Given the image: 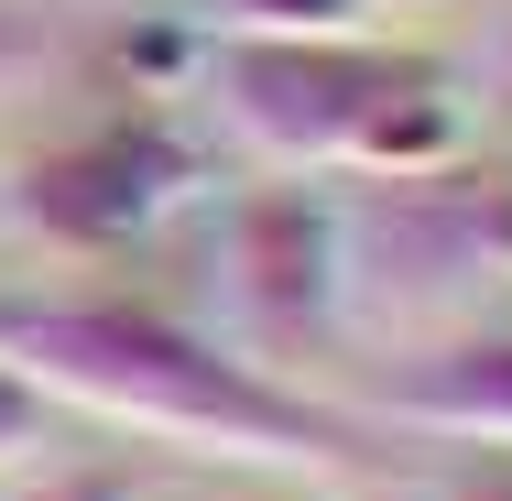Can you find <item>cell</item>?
I'll return each mask as SVG.
<instances>
[{"label": "cell", "mask_w": 512, "mask_h": 501, "mask_svg": "<svg viewBox=\"0 0 512 501\" xmlns=\"http://www.w3.org/2000/svg\"><path fill=\"white\" fill-rule=\"evenodd\" d=\"M0 360L55 414H99L120 436L186 447L218 469L349 480V469L382 458L360 414L295 393L284 371L240 360L229 338H207L164 305H131V295H0Z\"/></svg>", "instance_id": "cell-1"}, {"label": "cell", "mask_w": 512, "mask_h": 501, "mask_svg": "<svg viewBox=\"0 0 512 501\" xmlns=\"http://www.w3.org/2000/svg\"><path fill=\"white\" fill-rule=\"evenodd\" d=\"M404 77V44H360V33H207V66L197 88L218 99L229 142L284 164V175H338L360 109Z\"/></svg>", "instance_id": "cell-2"}, {"label": "cell", "mask_w": 512, "mask_h": 501, "mask_svg": "<svg viewBox=\"0 0 512 501\" xmlns=\"http://www.w3.org/2000/svg\"><path fill=\"white\" fill-rule=\"evenodd\" d=\"M197 186H207V142L175 109L131 99V109H109L99 131H77V142H44V153L11 175L0 218H22V229L55 240V251H131V240H153Z\"/></svg>", "instance_id": "cell-3"}, {"label": "cell", "mask_w": 512, "mask_h": 501, "mask_svg": "<svg viewBox=\"0 0 512 501\" xmlns=\"http://www.w3.org/2000/svg\"><path fill=\"white\" fill-rule=\"evenodd\" d=\"M218 284H229V349L240 360H306L349 327V207L273 175L251 197H229L218 218Z\"/></svg>", "instance_id": "cell-4"}, {"label": "cell", "mask_w": 512, "mask_h": 501, "mask_svg": "<svg viewBox=\"0 0 512 501\" xmlns=\"http://www.w3.org/2000/svg\"><path fill=\"white\" fill-rule=\"evenodd\" d=\"M382 425L447 447H512V338H436L382 382Z\"/></svg>", "instance_id": "cell-5"}, {"label": "cell", "mask_w": 512, "mask_h": 501, "mask_svg": "<svg viewBox=\"0 0 512 501\" xmlns=\"http://www.w3.org/2000/svg\"><path fill=\"white\" fill-rule=\"evenodd\" d=\"M458 164H469V99H458V77H447L436 55H404V77L360 109V131H349L338 175L436 186V175H458Z\"/></svg>", "instance_id": "cell-6"}, {"label": "cell", "mask_w": 512, "mask_h": 501, "mask_svg": "<svg viewBox=\"0 0 512 501\" xmlns=\"http://www.w3.org/2000/svg\"><path fill=\"white\" fill-rule=\"evenodd\" d=\"M207 66V22H164V11H142V22H120L109 33V77H131V99L142 109H175L197 88Z\"/></svg>", "instance_id": "cell-7"}, {"label": "cell", "mask_w": 512, "mask_h": 501, "mask_svg": "<svg viewBox=\"0 0 512 501\" xmlns=\"http://www.w3.org/2000/svg\"><path fill=\"white\" fill-rule=\"evenodd\" d=\"M207 33H360V0H207Z\"/></svg>", "instance_id": "cell-8"}, {"label": "cell", "mask_w": 512, "mask_h": 501, "mask_svg": "<svg viewBox=\"0 0 512 501\" xmlns=\"http://www.w3.org/2000/svg\"><path fill=\"white\" fill-rule=\"evenodd\" d=\"M44 447H55V403L0 360V469H22V458H44Z\"/></svg>", "instance_id": "cell-9"}, {"label": "cell", "mask_w": 512, "mask_h": 501, "mask_svg": "<svg viewBox=\"0 0 512 501\" xmlns=\"http://www.w3.org/2000/svg\"><path fill=\"white\" fill-rule=\"evenodd\" d=\"M33 66H44V22H33V11H11V0H0V88H22V77H33Z\"/></svg>", "instance_id": "cell-10"}, {"label": "cell", "mask_w": 512, "mask_h": 501, "mask_svg": "<svg viewBox=\"0 0 512 501\" xmlns=\"http://www.w3.org/2000/svg\"><path fill=\"white\" fill-rule=\"evenodd\" d=\"M33 501H131V480L120 469H66V480H44Z\"/></svg>", "instance_id": "cell-11"}, {"label": "cell", "mask_w": 512, "mask_h": 501, "mask_svg": "<svg viewBox=\"0 0 512 501\" xmlns=\"http://www.w3.org/2000/svg\"><path fill=\"white\" fill-rule=\"evenodd\" d=\"M436 501H512V458H480V469H458Z\"/></svg>", "instance_id": "cell-12"}, {"label": "cell", "mask_w": 512, "mask_h": 501, "mask_svg": "<svg viewBox=\"0 0 512 501\" xmlns=\"http://www.w3.org/2000/svg\"><path fill=\"white\" fill-rule=\"evenodd\" d=\"M251 501H316V491H306V480H273V491H251Z\"/></svg>", "instance_id": "cell-13"}, {"label": "cell", "mask_w": 512, "mask_h": 501, "mask_svg": "<svg viewBox=\"0 0 512 501\" xmlns=\"http://www.w3.org/2000/svg\"><path fill=\"white\" fill-rule=\"evenodd\" d=\"M502 273H512V197H502Z\"/></svg>", "instance_id": "cell-14"}, {"label": "cell", "mask_w": 512, "mask_h": 501, "mask_svg": "<svg viewBox=\"0 0 512 501\" xmlns=\"http://www.w3.org/2000/svg\"><path fill=\"white\" fill-rule=\"evenodd\" d=\"M360 11H404V0H360Z\"/></svg>", "instance_id": "cell-15"}]
</instances>
